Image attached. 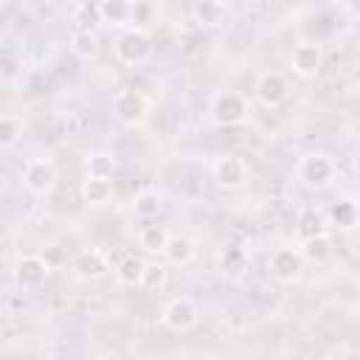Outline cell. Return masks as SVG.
Returning <instances> with one entry per match:
<instances>
[{
	"label": "cell",
	"mask_w": 360,
	"mask_h": 360,
	"mask_svg": "<svg viewBox=\"0 0 360 360\" xmlns=\"http://www.w3.org/2000/svg\"><path fill=\"white\" fill-rule=\"evenodd\" d=\"M248 112H250L248 96H242L239 90H219L208 104V118L217 127H236L248 118Z\"/></svg>",
	"instance_id": "cell-1"
},
{
	"label": "cell",
	"mask_w": 360,
	"mask_h": 360,
	"mask_svg": "<svg viewBox=\"0 0 360 360\" xmlns=\"http://www.w3.org/2000/svg\"><path fill=\"white\" fill-rule=\"evenodd\" d=\"M101 51V42H98V34L93 28H76L70 34V53L76 59H96Z\"/></svg>",
	"instance_id": "cell-15"
},
{
	"label": "cell",
	"mask_w": 360,
	"mask_h": 360,
	"mask_svg": "<svg viewBox=\"0 0 360 360\" xmlns=\"http://www.w3.org/2000/svg\"><path fill=\"white\" fill-rule=\"evenodd\" d=\"M152 37L149 31L132 25L127 31H121V37L115 39L112 51H115V59L124 62V65H143L149 56H152Z\"/></svg>",
	"instance_id": "cell-3"
},
{
	"label": "cell",
	"mask_w": 360,
	"mask_h": 360,
	"mask_svg": "<svg viewBox=\"0 0 360 360\" xmlns=\"http://www.w3.org/2000/svg\"><path fill=\"white\" fill-rule=\"evenodd\" d=\"M343 6H346L354 17H360V0H343Z\"/></svg>",
	"instance_id": "cell-28"
},
{
	"label": "cell",
	"mask_w": 360,
	"mask_h": 360,
	"mask_svg": "<svg viewBox=\"0 0 360 360\" xmlns=\"http://www.w3.org/2000/svg\"><path fill=\"white\" fill-rule=\"evenodd\" d=\"M169 239H172V233L166 231V225L149 222V225H143V228L138 231V245H141V250H146V253H160V256H163Z\"/></svg>",
	"instance_id": "cell-18"
},
{
	"label": "cell",
	"mask_w": 360,
	"mask_h": 360,
	"mask_svg": "<svg viewBox=\"0 0 360 360\" xmlns=\"http://www.w3.org/2000/svg\"><path fill=\"white\" fill-rule=\"evenodd\" d=\"M22 186L31 194H48L56 186V166L48 158H31L22 166Z\"/></svg>",
	"instance_id": "cell-12"
},
{
	"label": "cell",
	"mask_w": 360,
	"mask_h": 360,
	"mask_svg": "<svg viewBox=\"0 0 360 360\" xmlns=\"http://www.w3.org/2000/svg\"><path fill=\"white\" fill-rule=\"evenodd\" d=\"M253 96H256V101H259L262 107H278V104L287 101L290 84H287L284 73H278V70H264V73H259L256 82H253Z\"/></svg>",
	"instance_id": "cell-9"
},
{
	"label": "cell",
	"mask_w": 360,
	"mask_h": 360,
	"mask_svg": "<svg viewBox=\"0 0 360 360\" xmlns=\"http://www.w3.org/2000/svg\"><path fill=\"white\" fill-rule=\"evenodd\" d=\"M160 208H163V202H160V197H158L155 191H141V194H135V200H132V211H135V217H141V219H155V217L160 214Z\"/></svg>",
	"instance_id": "cell-25"
},
{
	"label": "cell",
	"mask_w": 360,
	"mask_h": 360,
	"mask_svg": "<svg viewBox=\"0 0 360 360\" xmlns=\"http://www.w3.org/2000/svg\"><path fill=\"white\" fill-rule=\"evenodd\" d=\"M79 194H82V202H84V205L101 208V205H107V202L112 200L115 186H112V180H107V177H84Z\"/></svg>",
	"instance_id": "cell-13"
},
{
	"label": "cell",
	"mask_w": 360,
	"mask_h": 360,
	"mask_svg": "<svg viewBox=\"0 0 360 360\" xmlns=\"http://www.w3.org/2000/svg\"><path fill=\"white\" fill-rule=\"evenodd\" d=\"M354 202H357V219H360V197H357V200H354Z\"/></svg>",
	"instance_id": "cell-31"
},
{
	"label": "cell",
	"mask_w": 360,
	"mask_h": 360,
	"mask_svg": "<svg viewBox=\"0 0 360 360\" xmlns=\"http://www.w3.org/2000/svg\"><path fill=\"white\" fill-rule=\"evenodd\" d=\"M73 22L79 25V28H98L104 20H101V6H98V0H84V3H79L76 6V11H73Z\"/></svg>",
	"instance_id": "cell-24"
},
{
	"label": "cell",
	"mask_w": 360,
	"mask_h": 360,
	"mask_svg": "<svg viewBox=\"0 0 360 360\" xmlns=\"http://www.w3.org/2000/svg\"><path fill=\"white\" fill-rule=\"evenodd\" d=\"M211 174H214V183L225 191H239L245 183H248V163L239 158V155H222L214 160L211 166Z\"/></svg>",
	"instance_id": "cell-10"
},
{
	"label": "cell",
	"mask_w": 360,
	"mask_h": 360,
	"mask_svg": "<svg viewBox=\"0 0 360 360\" xmlns=\"http://www.w3.org/2000/svg\"><path fill=\"white\" fill-rule=\"evenodd\" d=\"M323 62H326L323 48H321L318 42H309V39L298 42V45L292 48V53H290V68H292V73L301 76V79H315V76L323 70Z\"/></svg>",
	"instance_id": "cell-8"
},
{
	"label": "cell",
	"mask_w": 360,
	"mask_h": 360,
	"mask_svg": "<svg viewBox=\"0 0 360 360\" xmlns=\"http://www.w3.org/2000/svg\"><path fill=\"white\" fill-rule=\"evenodd\" d=\"M70 270L79 281H98L110 273V256L98 248H87V250H79L70 262Z\"/></svg>",
	"instance_id": "cell-11"
},
{
	"label": "cell",
	"mask_w": 360,
	"mask_h": 360,
	"mask_svg": "<svg viewBox=\"0 0 360 360\" xmlns=\"http://www.w3.org/2000/svg\"><path fill=\"white\" fill-rule=\"evenodd\" d=\"M3 73H6V76H11V73H14V62H11V56H8V53L3 56Z\"/></svg>",
	"instance_id": "cell-29"
},
{
	"label": "cell",
	"mask_w": 360,
	"mask_h": 360,
	"mask_svg": "<svg viewBox=\"0 0 360 360\" xmlns=\"http://www.w3.org/2000/svg\"><path fill=\"white\" fill-rule=\"evenodd\" d=\"M112 112L124 127H141L149 118V101L141 90L124 87L112 96Z\"/></svg>",
	"instance_id": "cell-5"
},
{
	"label": "cell",
	"mask_w": 360,
	"mask_h": 360,
	"mask_svg": "<svg viewBox=\"0 0 360 360\" xmlns=\"http://www.w3.org/2000/svg\"><path fill=\"white\" fill-rule=\"evenodd\" d=\"M326 219H329V225H335V228H340V231H349V228H354L360 219H357V202L354 200H335L332 205H329V211H326Z\"/></svg>",
	"instance_id": "cell-19"
},
{
	"label": "cell",
	"mask_w": 360,
	"mask_h": 360,
	"mask_svg": "<svg viewBox=\"0 0 360 360\" xmlns=\"http://www.w3.org/2000/svg\"><path fill=\"white\" fill-rule=\"evenodd\" d=\"M197 321H200V307L186 295L166 301L163 309H160V323L166 329H172V332H180V335L191 332L197 326Z\"/></svg>",
	"instance_id": "cell-7"
},
{
	"label": "cell",
	"mask_w": 360,
	"mask_h": 360,
	"mask_svg": "<svg viewBox=\"0 0 360 360\" xmlns=\"http://www.w3.org/2000/svg\"><path fill=\"white\" fill-rule=\"evenodd\" d=\"M295 174L307 188L321 191V188L332 186V180H335V160L323 152H307L298 158Z\"/></svg>",
	"instance_id": "cell-2"
},
{
	"label": "cell",
	"mask_w": 360,
	"mask_h": 360,
	"mask_svg": "<svg viewBox=\"0 0 360 360\" xmlns=\"http://www.w3.org/2000/svg\"><path fill=\"white\" fill-rule=\"evenodd\" d=\"M166 278H169V270H166L163 262H146L141 287H143V290H160V287L166 284Z\"/></svg>",
	"instance_id": "cell-27"
},
{
	"label": "cell",
	"mask_w": 360,
	"mask_h": 360,
	"mask_svg": "<svg viewBox=\"0 0 360 360\" xmlns=\"http://www.w3.org/2000/svg\"><path fill=\"white\" fill-rule=\"evenodd\" d=\"M51 262L42 256V253H22L17 262H14V270H11V276H14V284L20 287V290H37V287H42L45 281H48V276H51Z\"/></svg>",
	"instance_id": "cell-6"
},
{
	"label": "cell",
	"mask_w": 360,
	"mask_h": 360,
	"mask_svg": "<svg viewBox=\"0 0 360 360\" xmlns=\"http://www.w3.org/2000/svg\"><path fill=\"white\" fill-rule=\"evenodd\" d=\"M304 264H307V259H304V253H301L298 245H278V248L270 253V259H267L270 276H273L276 281H284V284L298 281L301 273H304Z\"/></svg>",
	"instance_id": "cell-4"
},
{
	"label": "cell",
	"mask_w": 360,
	"mask_h": 360,
	"mask_svg": "<svg viewBox=\"0 0 360 360\" xmlns=\"http://www.w3.org/2000/svg\"><path fill=\"white\" fill-rule=\"evenodd\" d=\"M115 169H118V163H115V158L110 152H90L87 160H84V177H107V180H112Z\"/></svg>",
	"instance_id": "cell-21"
},
{
	"label": "cell",
	"mask_w": 360,
	"mask_h": 360,
	"mask_svg": "<svg viewBox=\"0 0 360 360\" xmlns=\"http://www.w3.org/2000/svg\"><path fill=\"white\" fill-rule=\"evenodd\" d=\"M143 267H146V259L135 256V253H127L115 267V281L124 284V287H141V278H143Z\"/></svg>",
	"instance_id": "cell-16"
},
{
	"label": "cell",
	"mask_w": 360,
	"mask_h": 360,
	"mask_svg": "<svg viewBox=\"0 0 360 360\" xmlns=\"http://www.w3.org/2000/svg\"><path fill=\"white\" fill-rule=\"evenodd\" d=\"M194 253H197V248H194V239H188V236H172L163 250L169 264H188L194 259Z\"/></svg>",
	"instance_id": "cell-22"
},
{
	"label": "cell",
	"mask_w": 360,
	"mask_h": 360,
	"mask_svg": "<svg viewBox=\"0 0 360 360\" xmlns=\"http://www.w3.org/2000/svg\"><path fill=\"white\" fill-rule=\"evenodd\" d=\"M98 6H101V20L107 25L132 22V14H135V3L132 0H98Z\"/></svg>",
	"instance_id": "cell-20"
},
{
	"label": "cell",
	"mask_w": 360,
	"mask_h": 360,
	"mask_svg": "<svg viewBox=\"0 0 360 360\" xmlns=\"http://www.w3.org/2000/svg\"><path fill=\"white\" fill-rule=\"evenodd\" d=\"M301 253H304V259L307 262H312V264H323V262H329L332 259V250H335V245H332V236L326 233V231H321V233H315V236H307V239H301Z\"/></svg>",
	"instance_id": "cell-14"
},
{
	"label": "cell",
	"mask_w": 360,
	"mask_h": 360,
	"mask_svg": "<svg viewBox=\"0 0 360 360\" xmlns=\"http://www.w3.org/2000/svg\"><path fill=\"white\" fill-rule=\"evenodd\" d=\"M191 14H194V22H200L202 28H217V25L225 22L228 8H225L222 0H197Z\"/></svg>",
	"instance_id": "cell-17"
},
{
	"label": "cell",
	"mask_w": 360,
	"mask_h": 360,
	"mask_svg": "<svg viewBox=\"0 0 360 360\" xmlns=\"http://www.w3.org/2000/svg\"><path fill=\"white\" fill-rule=\"evenodd\" d=\"M321 231H326V228H323V217H321L315 208H304V211L298 214V219H295V233H298L301 239H307V236H315V233H321Z\"/></svg>",
	"instance_id": "cell-26"
},
{
	"label": "cell",
	"mask_w": 360,
	"mask_h": 360,
	"mask_svg": "<svg viewBox=\"0 0 360 360\" xmlns=\"http://www.w3.org/2000/svg\"><path fill=\"white\" fill-rule=\"evenodd\" d=\"M352 166H354V172H357V174H360V149H357V152H354V158H352Z\"/></svg>",
	"instance_id": "cell-30"
},
{
	"label": "cell",
	"mask_w": 360,
	"mask_h": 360,
	"mask_svg": "<svg viewBox=\"0 0 360 360\" xmlns=\"http://www.w3.org/2000/svg\"><path fill=\"white\" fill-rule=\"evenodd\" d=\"M22 138V118L14 112H3L0 118V149H14Z\"/></svg>",
	"instance_id": "cell-23"
}]
</instances>
